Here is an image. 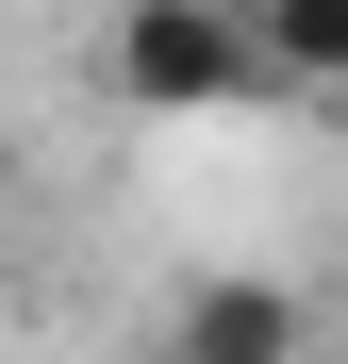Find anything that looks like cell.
<instances>
[{"label":"cell","instance_id":"cell-2","mask_svg":"<svg viewBox=\"0 0 348 364\" xmlns=\"http://www.w3.org/2000/svg\"><path fill=\"white\" fill-rule=\"evenodd\" d=\"M166 364H299V298L232 265V282H199L183 315H166Z\"/></svg>","mask_w":348,"mask_h":364},{"label":"cell","instance_id":"cell-3","mask_svg":"<svg viewBox=\"0 0 348 364\" xmlns=\"http://www.w3.org/2000/svg\"><path fill=\"white\" fill-rule=\"evenodd\" d=\"M249 33H265V83H299V100L348 83V0H249Z\"/></svg>","mask_w":348,"mask_h":364},{"label":"cell","instance_id":"cell-1","mask_svg":"<svg viewBox=\"0 0 348 364\" xmlns=\"http://www.w3.org/2000/svg\"><path fill=\"white\" fill-rule=\"evenodd\" d=\"M116 83L149 116L265 100V33H249V0H116Z\"/></svg>","mask_w":348,"mask_h":364}]
</instances>
